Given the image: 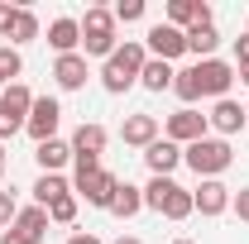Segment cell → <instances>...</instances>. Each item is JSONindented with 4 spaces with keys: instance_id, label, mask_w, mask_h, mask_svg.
Segmentation results:
<instances>
[{
    "instance_id": "1",
    "label": "cell",
    "mask_w": 249,
    "mask_h": 244,
    "mask_svg": "<svg viewBox=\"0 0 249 244\" xmlns=\"http://www.w3.org/2000/svg\"><path fill=\"white\" fill-rule=\"evenodd\" d=\"M144 62H149V48H144V43H134V38H129V43H120V48L110 53V62L101 67V87H106L110 96H124L134 82H139Z\"/></svg>"
},
{
    "instance_id": "2",
    "label": "cell",
    "mask_w": 249,
    "mask_h": 244,
    "mask_svg": "<svg viewBox=\"0 0 249 244\" xmlns=\"http://www.w3.org/2000/svg\"><path fill=\"white\" fill-rule=\"evenodd\" d=\"M182 163L206 182V177H220V173L235 163V153H230L225 139H211V134H206V139H196V144H187V149H182Z\"/></svg>"
},
{
    "instance_id": "3",
    "label": "cell",
    "mask_w": 249,
    "mask_h": 244,
    "mask_svg": "<svg viewBox=\"0 0 249 244\" xmlns=\"http://www.w3.org/2000/svg\"><path fill=\"white\" fill-rule=\"evenodd\" d=\"M144 206L158 211V215H168V220H187V215L196 211V206H192V192L178 187L173 177H154V182L144 187Z\"/></svg>"
},
{
    "instance_id": "4",
    "label": "cell",
    "mask_w": 249,
    "mask_h": 244,
    "mask_svg": "<svg viewBox=\"0 0 249 244\" xmlns=\"http://www.w3.org/2000/svg\"><path fill=\"white\" fill-rule=\"evenodd\" d=\"M82 48H87V58H106L110 62V53L120 48V43H115V15H110V10H101V5L87 10V19H82Z\"/></svg>"
},
{
    "instance_id": "5",
    "label": "cell",
    "mask_w": 249,
    "mask_h": 244,
    "mask_svg": "<svg viewBox=\"0 0 249 244\" xmlns=\"http://www.w3.org/2000/svg\"><path fill=\"white\" fill-rule=\"evenodd\" d=\"M29 105H34V91L24 82H10L0 91V139H10V134H19L29 124Z\"/></svg>"
},
{
    "instance_id": "6",
    "label": "cell",
    "mask_w": 249,
    "mask_h": 244,
    "mask_svg": "<svg viewBox=\"0 0 249 244\" xmlns=\"http://www.w3.org/2000/svg\"><path fill=\"white\" fill-rule=\"evenodd\" d=\"M58 120H62V105L53 101V96H34V105H29V129L34 134V144H43V139H58Z\"/></svg>"
},
{
    "instance_id": "7",
    "label": "cell",
    "mask_w": 249,
    "mask_h": 244,
    "mask_svg": "<svg viewBox=\"0 0 249 244\" xmlns=\"http://www.w3.org/2000/svg\"><path fill=\"white\" fill-rule=\"evenodd\" d=\"M206 129H211V124H206V115H196V110L187 105V110H178V115H168V134H163V139H173L178 149H187V144L206 139Z\"/></svg>"
},
{
    "instance_id": "8",
    "label": "cell",
    "mask_w": 249,
    "mask_h": 244,
    "mask_svg": "<svg viewBox=\"0 0 249 244\" xmlns=\"http://www.w3.org/2000/svg\"><path fill=\"white\" fill-rule=\"evenodd\" d=\"M230 82H235V67H230V62H220V58L196 62V87H201V96H216V101H225Z\"/></svg>"
},
{
    "instance_id": "9",
    "label": "cell",
    "mask_w": 249,
    "mask_h": 244,
    "mask_svg": "<svg viewBox=\"0 0 249 244\" xmlns=\"http://www.w3.org/2000/svg\"><path fill=\"white\" fill-rule=\"evenodd\" d=\"M144 48H149L158 62H173V58H182V53H187V34L173 29V24L163 19V24H154V29H149V43H144Z\"/></svg>"
},
{
    "instance_id": "10",
    "label": "cell",
    "mask_w": 249,
    "mask_h": 244,
    "mask_svg": "<svg viewBox=\"0 0 249 244\" xmlns=\"http://www.w3.org/2000/svg\"><path fill=\"white\" fill-rule=\"evenodd\" d=\"M115 187H120V177H115V173L96 168L91 177H77V196H87V206H101V211H110V196H115Z\"/></svg>"
},
{
    "instance_id": "11",
    "label": "cell",
    "mask_w": 249,
    "mask_h": 244,
    "mask_svg": "<svg viewBox=\"0 0 249 244\" xmlns=\"http://www.w3.org/2000/svg\"><path fill=\"white\" fill-rule=\"evenodd\" d=\"M192 206H196L201 215H225L230 211V187L220 182V177H206V182L192 192Z\"/></svg>"
},
{
    "instance_id": "12",
    "label": "cell",
    "mask_w": 249,
    "mask_h": 244,
    "mask_svg": "<svg viewBox=\"0 0 249 244\" xmlns=\"http://www.w3.org/2000/svg\"><path fill=\"white\" fill-rule=\"evenodd\" d=\"M168 24L173 29H196V24H211V5L206 0H168Z\"/></svg>"
},
{
    "instance_id": "13",
    "label": "cell",
    "mask_w": 249,
    "mask_h": 244,
    "mask_svg": "<svg viewBox=\"0 0 249 244\" xmlns=\"http://www.w3.org/2000/svg\"><path fill=\"white\" fill-rule=\"evenodd\" d=\"M53 77H58V87L62 91H82L87 87V53H62L58 62H53Z\"/></svg>"
},
{
    "instance_id": "14",
    "label": "cell",
    "mask_w": 249,
    "mask_h": 244,
    "mask_svg": "<svg viewBox=\"0 0 249 244\" xmlns=\"http://www.w3.org/2000/svg\"><path fill=\"white\" fill-rule=\"evenodd\" d=\"M144 163H149L154 177H173V168L182 163V149H178L173 139H154V144L144 149Z\"/></svg>"
},
{
    "instance_id": "15",
    "label": "cell",
    "mask_w": 249,
    "mask_h": 244,
    "mask_svg": "<svg viewBox=\"0 0 249 244\" xmlns=\"http://www.w3.org/2000/svg\"><path fill=\"white\" fill-rule=\"evenodd\" d=\"M206 124H211V129H220V134H240V129L249 124V115H245V105H235V101L225 96V101H216V105H211Z\"/></svg>"
},
{
    "instance_id": "16",
    "label": "cell",
    "mask_w": 249,
    "mask_h": 244,
    "mask_svg": "<svg viewBox=\"0 0 249 244\" xmlns=\"http://www.w3.org/2000/svg\"><path fill=\"white\" fill-rule=\"evenodd\" d=\"M120 139L129 144V149H149L158 139V120L154 115H129V120L120 124Z\"/></svg>"
},
{
    "instance_id": "17",
    "label": "cell",
    "mask_w": 249,
    "mask_h": 244,
    "mask_svg": "<svg viewBox=\"0 0 249 244\" xmlns=\"http://www.w3.org/2000/svg\"><path fill=\"white\" fill-rule=\"evenodd\" d=\"M48 43L62 53H77V43H82V19H72V15H62V19H53L48 24Z\"/></svg>"
},
{
    "instance_id": "18",
    "label": "cell",
    "mask_w": 249,
    "mask_h": 244,
    "mask_svg": "<svg viewBox=\"0 0 249 244\" xmlns=\"http://www.w3.org/2000/svg\"><path fill=\"white\" fill-rule=\"evenodd\" d=\"M34 158H38L43 173H62V168L72 163V144H62V139H43V144L34 149Z\"/></svg>"
},
{
    "instance_id": "19",
    "label": "cell",
    "mask_w": 249,
    "mask_h": 244,
    "mask_svg": "<svg viewBox=\"0 0 249 244\" xmlns=\"http://www.w3.org/2000/svg\"><path fill=\"white\" fill-rule=\"evenodd\" d=\"M139 211H144V187L120 182V187H115V196H110V215L129 220V215H139Z\"/></svg>"
},
{
    "instance_id": "20",
    "label": "cell",
    "mask_w": 249,
    "mask_h": 244,
    "mask_svg": "<svg viewBox=\"0 0 249 244\" xmlns=\"http://www.w3.org/2000/svg\"><path fill=\"white\" fill-rule=\"evenodd\" d=\"M106 124H77V134H72V153H91V158H101V149H106Z\"/></svg>"
},
{
    "instance_id": "21",
    "label": "cell",
    "mask_w": 249,
    "mask_h": 244,
    "mask_svg": "<svg viewBox=\"0 0 249 244\" xmlns=\"http://www.w3.org/2000/svg\"><path fill=\"white\" fill-rule=\"evenodd\" d=\"M173 77H178V72H173V62L149 58V62H144V72H139V87H144V91H168V87H173Z\"/></svg>"
},
{
    "instance_id": "22",
    "label": "cell",
    "mask_w": 249,
    "mask_h": 244,
    "mask_svg": "<svg viewBox=\"0 0 249 244\" xmlns=\"http://www.w3.org/2000/svg\"><path fill=\"white\" fill-rule=\"evenodd\" d=\"M67 192H72V187H67V177H62V173H43V177L34 182V201L48 211V206H53L58 196H67Z\"/></svg>"
},
{
    "instance_id": "23",
    "label": "cell",
    "mask_w": 249,
    "mask_h": 244,
    "mask_svg": "<svg viewBox=\"0 0 249 244\" xmlns=\"http://www.w3.org/2000/svg\"><path fill=\"white\" fill-rule=\"evenodd\" d=\"M216 43H220L216 24H196V29H187V53H196L201 62H206L211 53H216Z\"/></svg>"
},
{
    "instance_id": "24",
    "label": "cell",
    "mask_w": 249,
    "mask_h": 244,
    "mask_svg": "<svg viewBox=\"0 0 249 244\" xmlns=\"http://www.w3.org/2000/svg\"><path fill=\"white\" fill-rule=\"evenodd\" d=\"M15 225H19L24 235H34V240H43V230H48V211H43V206H24V211L15 215Z\"/></svg>"
},
{
    "instance_id": "25",
    "label": "cell",
    "mask_w": 249,
    "mask_h": 244,
    "mask_svg": "<svg viewBox=\"0 0 249 244\" xmlns=\"http://www.w3.org/2000/svg\"><path fill=\"white\" fill-rule=\"evenodd\" d=\"M10 38H15V43H34V38H38V15H34V10H19Z\"/></svg>"
},
{
    "instance_id": "26",
    "label": "cell",
    "mask_w": 249,
    "mask_h": 244,
    "mask_svg": "<svg viewBox=\"0 0 249 244\" xmlns=\"http://www.w3.org/2000/svg\"><path fill=\"white\" fill-rule=\"evenodd\" d=\"M173 91L182 96L187 105H192V101H201V87H196V67H182V72L173 77Z\"/></svg>"
},
{
    "instance_id": "27",
    "label": "cell",
    "mask_w": 249,
    "mask_h": 244,
    "mask_svg": "<svg viewBox=\"0 0 249 244\" xmlns=\"http://www.w3.org/2000/svg\"><path fill=\"white\" fill-rule=\"evenodd\" d=\"M19 72H24V58H19V48H10V43H5V48H0V82L10 87Z\"/></svg>"
},
{
    "instance_id": "28",
    "label": "cell",
    "mask_w": 249,
    "mask_h": 244,
    "mask_svg": "<svg viewBox=\"0 0 249 244\" xmlns=\"http://www.w3.org/2000/svg\"><path fill=\"white\" fill-rule=\"evenodd\" d=\"M48 220H58V225H72L77 220V196L67 192V196H58L53 206H48Z\"/></svg>"
},
{
    "instance_id": "29",
    "label": "cell",
    "mask_w": 249,
    "mask_h": 244,
    "mask_svg": "<svg viewBox=\"0 0 249 244\" xmlns=\"http://www.w3.org/2000/svg\"><path fill=\"white\" fill-rule=\"evenodd\" d=\"M110 15H115L120 24H134V19H144V0H120Z\"/></svg>"
},
{
    "instance_id": "30",
    "label": "cell",
    "mask_w": 249,
    "mask_h": 244,
    "mask_svg": "<svg viewBox=\"0 0 249 244\" xmlns=\"http://www.w3.org/2000/svg\"><path fill=\"white\" fill-rule=\"evenodd\" d=\"M15 215H19V201H15V192H0V225L10 230V225H15Z\"/></svg>"
},
{
    "instance_id": "31",
    "label": "cell",
    "mask_w": 249,
    "mask_h": 244,
    "mask_svg": "<svg viewBox=\"0 0 249 244\" xmlns=\"http://www.w3.org/2000/svg\"><path fill=\"white\" fill-rule=\"evenodd\" d=\"M15 15H19V5H5V0H0V38H10V29H15Z\"/></svg>"
},
{
    "instance_id": "32",
    "label": "cell",
    "mask_w": 249,
    "mask_h": 244,
    "mask_svg": "<svg viewBox=\"0 0 249 244\" xmlns=\"http://www.w3.org/2000/svg\"><path fill=\"white\" fill-rule=\"evenodd\" d=\"M0 244H38V240H34V235H24L19 225H10V230L0 235Z\"/></svg>"
},
{
    "instance_id": "33",
    "label": "cell",
    "mask_w": 249,
    "mask_h": 244,
    "mask_svg": "<svg viewBox=\"0 0 249 244\" xmlns=\"http://www.w3.org/2000/svg\"><path fill=\"white\" fill-rule=\"evenodd\" d=\"M230 206H235V215H240V220H249V187H240V192L230 196Z\"/></svg>"
},
{
    "instance_id": "34",
    "label": "cell",
    "mask_w": 249,
    "mask_h": 244,
    "mask_svg": "<svg viewBox=\"0 0 249 244\" xmlns=\"http://www.w3.org/2000/svg\"><path fill=\"white\" fill-rule=\"evenodd\" d=\"M235 58L249 62V34H240V38H235Z\"/></svg>"
},
{
    "instance_id": "35",
    "label": "cell",
    "mask_w": 249,
    "mask_h": 244,
    "mask_svg": "<svg viewBox=\"0 0 249 244\" xmlns=\"http://www.w3.org/2000/svg\"><path fill=\"white\" fill-rule=\"evenodd\" d=\"M67 244H101V240H96V235H72Z\"/></svg>"
},
{
    "instance_id": "36",
    "label": "cell",
    "mask_w": 249,
    "mask_h": 244,
    "mask_svg": "<svg viewBox=\"0 0 249 244\" xmlns=\"http://www.w3.org/2000/svg\"><path fill=\"white\" fill-rule=\"evenodd\" d=\"M235 77H240V82L249 87V62H240V67H235Z\"/></svg>"
},
{
    "instance_id": "37",
    "label": "cell",
    "mask_w": 249,
    "mask_h": 244,
    "mask_svg": "<svg viewBox=\"0 0 249 244\" xmlns=\"http://www.w3.org/2000/svg\"><path fill=\"white\" fill-rule=\"evenodd\" d=\"M115 244H139V240H134V235H120V240H115Z\"/></svg>"
},
{
    "instance_id": "38",
    "label": "cell",
    "mask_w": 249,
    "mask_h": 244,
    "mask_svg": "<svg viewBox=\"0 0 249 244\" xmlns=\"http://www.w3.org/2000/svg\"><path fill=\"white\" fill-rule=\"evenodd\" d=\"M0 173H5V149H0Z\"/></svg>"
},
{
    "instance_id": "39",
    "label": "cell",
    "mask_w": 249,
    "mask_h": 244,
    "mask_svg": "<svg viewBox=\"0 0 249 244\" xmlns=\"http://www.w3.org/2000/svg\"><path fill=\"white\" fill-rule=\"evenodd\" d=\"M173 244H196V240H173Z\"/></svg>"
},
{
    "instance_id": "40",
    "label": "cell",
    "mask_w": 249,
    "mask_h": 244,
    "mask_svg": "<svg viewBox=\"0 0 249 244\" xmlns=\"http://www.w3.org/2000/svg\"><path fill=\"white\" fill-rule=\"evenodd\" d=\"M0 91H5V82H0Z\"/></svg>"
},
{
    "instance_id": "41",
    "label": "cell",
    "mask_w": 249,
    "mask_h": 244,
    "mask_svg": "<svg viewBox=\"0 0 249 244\" xmlns=\"http://www.w3.org/2000/svg\"><path fill=\"white\" fill-rule=\"evenodd\" d=\"M245 115H249V105H245Z\"/></svg>"
}]
</instances>
